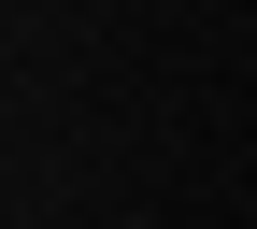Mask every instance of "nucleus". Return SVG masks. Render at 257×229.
Returning <instances> with one entry per match:
<instances>
[]
</instances>
